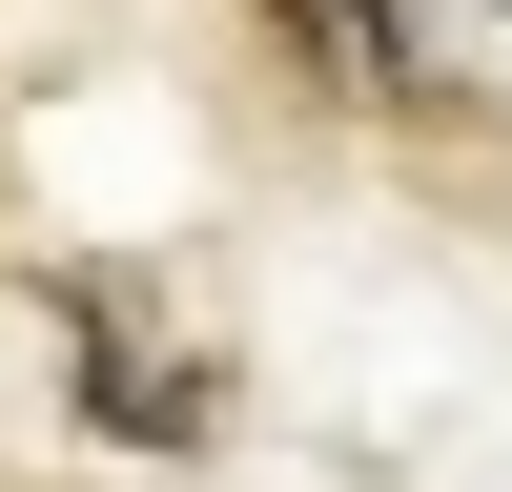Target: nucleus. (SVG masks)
I'll return each mask as SVG.
<instances>
[{"mask_svg": "<svg viewBox=\"0 0 512 492\" xmlns=\"http://www.w3.org/2000/svg\"><path fill=\"white\" fill-rule=\"evenodd\" d=\"M287 41H308V82H349V103H451V62L410 41V0H267Z\"/></svg>", "mask_w": 512, "mask_h": 492, "instance_id": "nucleus-2", "label": "nucleus"}, {"mask_svg": "<svg viewBox=\"0 0 512 492\" xmlns=\"http://www.w3.org/2000/svg\"><path fill=\"white\" fill-rule=\"evenodd\" d=\"M82 410H103L123 451H205L226 431V349H185V328H144V308L82 287Z\"/></svg>", "mask_w": 512, "mask_h": 492, "instance_id": "nucleus-1", "label": "nucleus"}]
</instances>
